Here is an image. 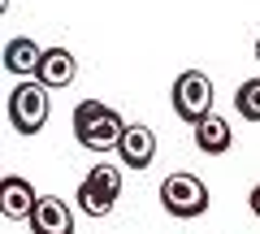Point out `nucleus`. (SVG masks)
<instances>
[{
  "label": "nucleus",
  "instance_id": "nucleus-6",
  "mask_svg": "<svg viewBox=\"0 0 260 234\" xmlns=\"http://www.w3.org/2000/svg\"><path fill=\"white\" fill-rule=\"evenodd\" d=\"M30 234H74V208L61 195H39L30 213Z\"/></svg>",
  "mask_w": 260,
  "mask_h": 234
},
{
  "label": "nucleus",
  "instance_id": "nucleus-12",
  "mask_svg": "<svg viewBox=\"0 0 260 234\" xmlns=\"http://www.w3.org/2000/svg\"><path fill=\"white\" fill-rule=\"evenodd\" d=\"M234 113L243 122H260V78H243L234 91Z\"/></svg>",
  "mask_w": 260,
  "mask_h": 234
},
{
  "label": "nucleus",
  "instance_id": "nucleus-11",
  "mask_svg": "<svg viewBox=\"0 0 260 234\" xmlns=\"http://www.w3.org/2000/svg\"><path fill=\"white\" fill-rule=\"evenodd\" d=\"M5 70L9 74H18V78H35V70H39V61H44V48L35 44L30 35H13L9 44H5Z\"/></svg>",
  "mask_w": 260,
  "mask_h": 234
},
{
  "label": "nucleus",
  "instance_id": "nucleus-14",
  "mask_svg": "<svg viewBox=\"0 0 260 234\" xmlns=\"http://www.w3.org/2000/svg\"><path fill=\"white\" fill-rule=\"evenodd\" d=\"M256 61H260V39H256Z\"/></svg>",
  "mask_w": 260,
  "mask_h": 234
},
{
  "label": "nucleus",
  "instance_id": "nucleus-5",
  "mask_svg": "<svg viewBox=\"0 0 260 234\" xmlns=\"http://www.w3.org/2000/svg\"><path fill=\"white\" fill-rule=\"evenodd\" d=\"M160 208L178 221H191V217L208 213V187L195 174H169L160 182Z\"/></svg>",
  "mask_w": 260,
  "mask_h": 234
},
{
  "label": "nucleus",
  "instance_id": "nucleus-10",
  "mask_svg": "<svg viewBox=\"0 0 260 234\" xmlns=\"http://www.w3.org/2000/svg\"><path fill=\"white\" fill-rule=\"evenodd\" d=\"M195 130V148L204 152V156H221V152H230V143H234V130H230V122H225L221 113H208L204 122H195L191 126Z\"/></svg>",
  "mask_w": 260,
  "mask_h": 234
},
{
  "label": "nucleus",
  "instance_id": "nucleus-8",
  "mask_svg": "<svg viewBox=\"0 0 260 234\" xmlns=\"http://www.w3.org/2000/svg\"><path fill=\"white\" fill-rule=\"evenodd\" d=\"M117 156H121V165L126 169H148L152 160H156V135L148 130V126H126V135H121V143H117Z\"/></svg>",
  "mask_w": 260,
  "mask_h": 234
},
{
  "label": "nucleus",
  "instance_id": "nucleus-13",
  "mask_svg": "<svg viewBox=\"0 0 260 234\" xmlns=\"http://www.w3.org/2000/svg\"><path fill=\"white\" fill-rule=\"evenodd\" d=\"M247 208H251V213L260 217V182H256V187H251V195H247Z\"/></svg>",
  "mask_w": 260,
  "mask_h": 234
},
{
  "label": "nucleus",
  "instance_id": "nucleus-1",
  "mask_svg": "<svg viewBox=\"0 0 260 234\" xmlns=\"http://www.w3.org/2000/svg\"><path fill=\"white\" fill-rule=\"evenodd\" d=\"M126 117H121L113 104L100 100H83L74 109V139L83 143L87 152H117L121 135H126Z\"/></svg>",
  "mask_w": 260,
  "mask_h": 234
},
{
  "label": "nucleus",
  "instance_id": "nucleus-7",
  "mask_svg": "<svg viewBox=\"0 0 260 234\" xmlns=\"http://www.w3.org/2000/svg\"><path fill=\"white\" fill-rule=\"evenodd\" d=\"M35 78L48 87V91H61V87H70L78 78V61H74V52L70 48H44V61H39V70H35Z\"/></svg>",
  "mask_w": 260,
  "mask_h": 234
},
{
  "label": "nucleus",
  "instance_id": "nucleus-4",
  "mask_svg": "<svg viewBox=\"0 0 260 234\" xmlns=\"http://www.w3.org/2000/svg\"><path fill=\"white\" fill-rule=\"evenodd\" d=\"M48 113H52V100H48V87L39 78L18 83L9 91V126L18 135H39L48 126Z\"/></svg>",
  "mask_w": 260,
  "mask_h": 234
},
{
  "label": "nucleus",
  "instance_id": "nucleus-9",
  "mask_svg": "<svg viewBox=\"0 0 260 234\" xmlns=\"http://www.w3.org/2000/svg\"><path fill=\"white\" fill-rule=\"evenodd\" d=\"M35 204H39V195L26 178H18V174L0 178V213L9 217V221H30Z\"/></svg>",
  "mask_w": 260,
  "mask_h": 234
},
{
  "label": "nucleus",
  "instance_id": "nucleus-2",
  "mask_svg": "<svg viewBox=\"0 0 260 234\" xmlns=\"http://www.w3.org/2000/svg\"><path fill=\"white\" fill-rule=\"evenodd\" d=\"M117 195H121V169L109 165V160H100V165H91L87 178L78 182L74 204L83 208L87 217H109L113 208H117Z\"/></svg>",
  "mask_w": 260,
  "mask_h": 234
},
{
  "label": "nucleus",
  "instance_id": "nucleus-3",
  "mask_svg": "<svg viewBox=\"0 0 260 234\" xmlns=\"http://www.w3.org/2000/svg\"><path fill=\"white\" fill-rule=\"evenodd\" d=\"M169 100H174V117H178V122H186V126L204 122L208 113H213V100H217L213 78H208L204 70H182V74L174 78Z\"/></svg>",
  "mask_w": 260,
  "mask_h": 234
}]
</instances>
